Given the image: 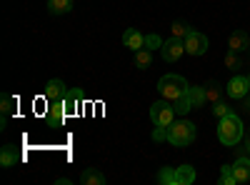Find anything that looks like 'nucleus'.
<instances>
[{
	"mask_svg": "<svg viewBox=\"0 0 250 185\" xmlns=\"http://www.w3.org/2000/svg\"><path fill=\"white\" fill-rule=\"evenodd\" d=\"M245 128H243V120L235 113H228L225 118H220V125H218V140L228 148H235L238 143L243 140Z\"/></svg>",
	"mask_w": 250,
	"mask_h": 185,
	"instance_id": "f257e3e1",
	"label": "nucleus"
},
{
	"mask_svg": "<svg viewBox=\"0 0 250 185\" xmlns=\"http://www.w3.org/2000/svg\"><path fill=\"white\" fill-rule=\"evenodd\" d=\"M195 125L190 120H175L168 125V143H173L175 148H188L190 143H195Z\"/></svg>",
	"mask_w": 250,
	"mask_h": 185,
	"instance_id": "f03ea898",
	"label": "nucleus"
},
{
	"mask_svg": "<svg viewBox=\"0 0 250 185\" xmlns=\"http://www.w3.org/2000/svg\"><path fill=\"white\" fill-rule=\"evenodd\" d=\"M158 90L165 100H170L175 103L178 98H183L188 90H190V85H188V80L183 75H175V73H168V75H163L160 78V83H158Z\"/></svg>",
	"mask_w": 250,
	"mask_h": 185,
	"instance_id": "7ed1b4c3",
	"label": "nucleus"
},
{
	"mask_svg": "<svg viewBox=\"0 0 250 185\" xmlns=\"http://www.w3.org/2000/svg\"><path fill=\"white\" fill-rule=\"evenodd\" d=\"M160 185H190L195 183V168L193 165H180V168H163L158 173Z\"/></svg>",
	"mask_w": 250,
	"mask_h": 185,
	"instance_id": "20e7f679",
	"label": "nucleus"
},
{
	"mask_svg": "<svg viewBox=\"0 0 250 185\" xmlns=\"http://www.w3.org/2000/svg\"><path fill=\"white\" fill-rule=\"evenodd\" d=\"M150 120H153V125L168 128L170 123L175 120V108H173L165 98H163V100H155L153 105H150Z\"/></svg>",
	"mask_w": 250,
	"mask_h": 185,
	"instance_id": "39448f33",
	"label": "nucleus"
},
{
	"mask_svg": "<svg viewBox=\"0 0 250 185\" xmlns=\"http://www.w3.org/2000/svg\"><path fill=\"white\" fill-rule=\"evenodd\" d=\"M160 55H163L165 63H175V60H180L185 55V43H183L180 38H170L168 43H163Z\"/></svg>",
	"mask_w": 250,
	"mask_h": 185,
	"instance_id": "423d86ee",
	"label": "nucleus"
},
{
	"mask_svg": "<svg viewBox=\"0 0 250 185\" xmlns=\"http://www.w3.org/2000/svg\"><path fill=\"white\" fill-rule=\"evenodd\" d=\"M183 43H185V53L193 55V58L195 55H203L208 50V38L203 33H195V30H190V35H188Z\"/></svg>",
	"mask_w": 250,
	"mask_h": 185,
	"instance_id": "0eeeda50",
	"label": "nucleus"
},
{
	"mask_svg": "<svg viewBox=\"0 0 250 185\" xmlns=\"http://www.w3.org/2000/svg\"><path fill=\"white\" fill-rule=\"evenodd\" d=\"M228 95L235 98V100H243L245 95H250V80L245 75H235L230 83H228Z\"/></svg>",
	"mask_w": 250,
	"mask_h": 185,
	"instance_id": "6e6552de",
	"label": "nucleus"
},
{
	"mask_svg": "<svg viewBox=\"0 0 250 185\" xmlns=\"http://www.w3.org/2000/svg\"><path fill=\"white\" fill-rule=\"evenodd\" d=\"M65 95H68V88H65V83H62V80L53 78V80H48V83H45V100H48V103L65 100Z\"/></svg>",
	"mask_w": 250,
	"mask_h": 185,
	"instance_id": "1a4fd4ad",
	"label": "nucleus"
},
{
	"mask_svg": "<svg viewBox=\"0 0 250 185\" xmlns=\"http://www.w3.org/2000/svg\"><path fill=\"white\" fill-rule=\"evenodd\" d=\"M123 45L130 48V50H140V48H145V35L140 30H135V28L125 30L123 33Z\"/></svg>",
	"mask_w": 250,
	"mask_h": 185,
	"instance_id": "9d476101",
	"label": "nucleus"
},
{
	"mask_svg": "<svg viewBox=\"0 0 250 185\" xmlns=\"http://www.w3.org/2000/svg\"><path fill=\"white\" fill-rule=\"evenodd\" d=\"M65 103L58 100V103H48V123L50 125H62V120H65Z\"/></svg>",
	"mask_w": 250,
	"mask_h": 185,
	"instance_id": "9b49d317",
	"label": "nucleus"
},
{
	"mask_svg": "<svg viewBox=\"0 0 250 185\" xmlns=\"http://www.w3.org/2000/svg\"><path fill=\"white\" fill-rule=\"evenodd\" d=\"M233 168V175H235V183H248L250 180V158H238L235 160V165H230Z\"/></svg>",
	"mask_w": 250,
	"mask_h": 185,
	"instance_id": "f8f14e48",
	"label": "nucleus"
},
{
	"mask_svg": "<svg viewBox=\"0 0 250 185\" xmlns=\"http://www.w3.org/2000/svg\"><path fill=\"white\" fill-rule=\"evenodd\" d=\"M80 183H83V185H105V175L98 173L95 168H88V170H83Z\"/></svg>",
	"mask_w": 250,
	"mask_h": 185,
	"instance_id": "ddd939ff",
	"label": "nucleus"
},
{
	"mask_svg": "<svg viewBox=\"0 0 250 185\" xmlns=\"http://www.w3.org/2000/svg\"><path fill=\"white\" fill-rule=\"evenodd\" d=\"M250 48V35L248 33H240V30H235L233 35H230V50H248Z\"/></svg>",
	"mask_w": 250,
	"mask_h": 185,
	"instance_id": "4468645a",
	"label": "nucleus"
},
{
	"mask_svg": "<svg viewBox=\"0 0 250 185\" xmlns=\"http://www.w3.org/2000/svg\"><path fill=\"white\" fill-rule=\"evenodd\" d=\"M153 65V50H148V48H140V50H135V68H150Z\"/></svg>",
	"mask_w": 250,
	"mask_h": 185,
	"instance_id": "2eb2a0df",
	"label": "nucleus"
},
{
	"mask_svg": "<svg viewBox=\"0 0 250 185\" xmlns=\"http://www.w3.org/2000/svg\"><path fill=\"white\" fill-rule=\"evenodd\" d=\"M15 163H18V153H15V148H13V145H5L3 153H0V165H3V168H13Z\"/></svg>",
	"mask_w": 250,
	"mask_h": 185,
	"instance_id": "dca6fc26",
	"label": "nucleus"
},
{
	"mask_svg": "<svg viewBox=\"0 0 250 185\" xmlns=\"http://www.w3.org/2000/svg\"><path fill=\"white\" fill-rule=\"evenodd\" d=\"M73 8V0H48V10L53 15H62Z\"/></svg>",
	"mask_w": 250,
	"mask_h": 185,
	"instance_id": "f3484780",
	"label": "nucleus"
},
{
	"mask_svg": "<svg viewBox=\"0 0 250 185\" xmlns=\"http://www.w3.org/2000/svg\"><path fill=\"white\" fill-rule=\"evenodd\" d=\"M78 100H80V90H68V95H65V113L68 115H73V113H78Z\"/></svg>",
	"mask_w": 250,
	"mask_h": 185,
	"instance_id": "a211bd4d",
	"label": "nucleus"
},
{
	"mask_svg": "<svg viewBox=\"0 0 250 185\" xmlns=\"http://www.w3.org/2000/svg\"><path fill=\"white\" fill-rule=\"evenodd\" d=\"M188 98H190L193 108H200L203 103L208 100V95H205V88H190V90H188Z\"/></svg>",
	"mask_w": 250,
	"mask_h": 185,
	"instance_id": "6ab92c4d",
	"label": "nucleus"
},
{
	"mask_svg": "<svg viewBox=\"0 0 250 185\" xmlns=\"http://www.w3.org/2000/svg\"><path fill=\"white\" fill-rule=\"evenodd\" d=\"M173 108H175L178 115H185V113H190V110H193V103H190V98H188V93L173 103Z\"/></svg>",
	"mask_w": 250,
	"mask_h": 185,
	"instance_id": "aec40b11",
	"label": "nucleus"
},
{
	"mask_svg": "<svg viewBox=\"0 0 250 185\" xmlns=\"http://www.w3.org/2000/svg\"><path fill=\"white\" fill-rule=\"evenodd\" d=\"M190 25H188V23H180V20H178V23H173V38H180V40H185L188 35H190Z\"/></svg>",
	"mask_w": 250,
	"mask_h": 185,
	"instance_id": "412c9836",
	"label": "nucleus"
},
{
	"mask_svg": "<svg viewBox=\"0 0 250 185\" xmlns=\"http://www.w3.org/2000/svg\"><path fill=\"white\" fill-rule=\"evenodd\" d=\"M220 185H235V175L230 165H223L220 168Z\"/></svg>",
	"mask_w": 250,
	"mask_h": 185,
	"instance_id": "4be33fe9",
	"label": "nucleus"
},
{
	"mask_svg": "<svg viewBox=\"0 0 250 185\" xmlns=\"http://www.w3.org/2000/svg\"><path fill=\"white\" fill-rule=\"evenodd\" d=\"M145 48H148V50H160L163 48V40H160V35L158 33H150V35H145Z\"/></svg>",
	"mask_w": 250,
	"mask_h": 185,
	"instance_id": "5701e85b",
	"label": "nucleus"
},
{
	"mask_svg": "<svg viewBox=\"0 0 250 185\" xmlns=\"http://www.w3.org/2000/svg\"><path fill=\"white\" fill-rule=\"evenodd\" d=\"M15 108V100L10 95H3V100H0V113H3V118H8Z\"/></svg>",
	"mask_w": 250,
	"mask_h": 185,
	"instance_id": "b1692460",
	"label": "nucleus"
},
{
	"mask_svg": "<svg viewBox=\"0 0 250 185\" xmlns=\"http://www.w3.org/2000/svg\"><path fill=\"white\" fill-rule=\"evenodd\" d=\"M205 95H208V100H213V103L220 98V88H218V83H215V80H210V83L205 85Z\"/></svg>",
	"mask_w": 250,
	"mask_h": 185,
	"instance_id": "393cba45",
	"label": "nucleus"
},
{
	"mask_svg": "<svg viewBox=\"0 0 250 185\" xmlns=\"http://www.w3.org/2000/svg\"><path fill=\"white\" fill-rule=\"evenodd\" d=\"M213 113H215V118L220 120V118H225L228 113H233V110H230V108H228V105H225V103H215V108H213Z\"/></svg>",
	"mask_w": 250,
	"mask_h": 185,
	"instance_id": "a878e982",
	"label": "nucleus"
},
{
	"mask_svg": "<svg viewBox=\"0 0 250 185\" xmlns=\"http://www.w3.org/2000/svg\"><path fill=\"white\" fill-rule=\"evenodd\" d=\"M153 140H155V143H160V140H168V128L155 125V130H153Z\"/></svg>",
	"mask_w": 250,
	"mask_h": 185,
	"instance_id": "bb28decb",
	"label": "nucleus"
},
{
	"mask_svg": "<svg viewBox=\"0 0 250 185\" xmlns=\"http://www.w3.org/2000/svg\"><path fill=\"white\" fill-rule=\"evenodd\" d=\"M225 65L230 68V70H235V68L240 65V63H238V55H235V50H230V53L225 55Z\"/></svg>",
	"mask_w": 250,
	"mask_h": 185,
	"instance_id": "cd10ccee",
	"label": "nucleus"
},
{
	"mask_svg": "<svg viewBox=\"0 0 250 185\" xmlns=\"http://www.w3.org/2000/svg\"><path fill=\"white\" fill-rule=\"evenodd\" d=\"M243 110H245V113H250V95H245V98H243Z\"/></svg>",
	"mask_w": 250,
	"mask_h": 185,
	"instance_id": "c85d7f7f",
	"label": "nucleus"
},
{
	"mask_svg": "<svg viewBox=\"0 0 250 185\" xmlns=\"http://www.w3.org/2000/svg\"><path fill=\"white\" fill-rule=\"evenodd\" d=\"M243 153H250V138L245 140V148H243Z\"/></svg>",
	"mask_w": 250,
	"mask_h": 185,
	"instance_id": "c756f323",
	"label": "nucleus"
},
{
	"mask_svg": "<svg viewBox=\"0 0 250 185\" xmlns=\"http://www.w3.org/2000/svg\"><path fill=\"white\" fill-rule=\"evenodd\" d=\"M248 80H250V75H248Z\"/></svg>",
	"mask_w": 250,
	"mask_h": 185,
	"instance_id": "7c9ffc66",
	"label": "nucleus"
}]
</instances>
